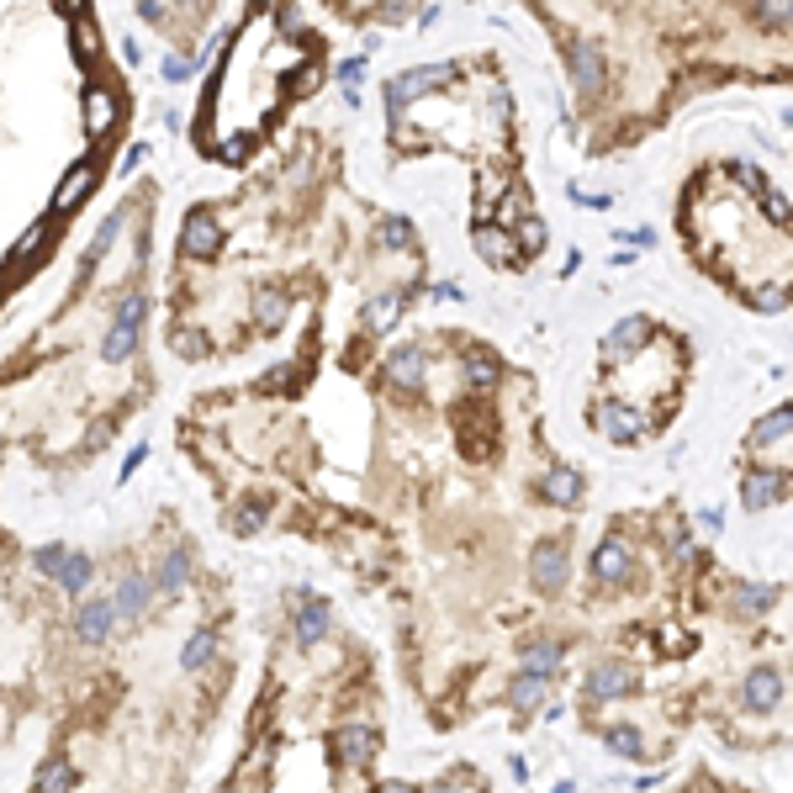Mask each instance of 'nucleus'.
Wrapping results in <instances>:
<instances>
[{
  "label": "nucleus",
  "mask_w": 793,
  "mask_h": 793,
  "mask_svg": "<svg viewBox=\"0 0 793 793\" xmlns=\"http://www.w3.org/2000/svg\"><path fill=\"white\" fill-rule=\"evenodd\" d=\"M212 656H217V635H212V630H196V635L186 640V651H180V661H186L191 672H207Z\"/></svg>",
  "instance_id": "a211bd4d"
},
{
  "label": "nucleus",
  "mask_w": 793,
  "mask_h": 793,
  "mask_svg": "<svg viewBox=\"0 0 793 793\" xmlns=\"http://www.w3.org/2000/svg\"><path fill=\"white\" fill-rule=\"evenodd\" d=\"M672 561H677V566L693 561V540H688V534H677V540H672Z\"/></svg>",
  "instance_id": "4c0bfd02"
},
{
  "label": "nucleus",
  "mask_w": 793,
  "mask_h": 793,
  "mask_svg": "<svg viewBox=\"0 0 793 793\" xmlns=\"http://www.w3.org/2000/svg\"><path fill=\"white\" fill-rule=\"evenodd\" d=\"M587 688H593L598 698H619V693H630L635 688V672L630 667H619V661H603V667L587 677Z\"/></svg>",
  "instance_id": "9d476101"
},
{
  "label": "nucleus",
  "mask_w": 793,
  "mask_h": 793,
  "mask_svg": "<svg viewBox=\"0 0 793 793\" xmlns=\"http://www.w3.org/2000/svg\"><path fill=\"white\" fill-rule=\"evenodd\" d=\"M603 741H608V751H619V756H640V730H630V725H608Z\"/></svg>",
  "instance_id": "a878e982"
},
{
  "label": "nucleus",
  "mask_w": 793,
  "mask_h": 793,
  "mask_svg": "<svg viewBox=\"0 0 793 793\" xmlns=\"http://www.w3.org/2000/svg\"><path fill=\"white\" fill-rule=\"evenodd\" d=\"M43 788H75V767H64V762L43 767Z\"/></svg>",
  "instance_id": "473e14b6"
},
{
  "label": "nucleus",
  "mask_w": 793,
  "mask_h": 793,
  "mask_svg": "<svg viewBox=\"0 0 793 793\" xmlns=\"http://www.w3.org/2000/svg\"><path fill=\"white\" fill-rule=\"evenodd\" d=\"M260 524H265V508H238V513H233V529H238V534H254Z\"/></svg>",
  "instance_id": "72a5a7b5"
},
{
  "label": "nucleus",
  "mask_w": 793,
  "mask_h": 793,
  "mask_svg": "<svg viewBox=\"0 0 793 793\" xmlns=\"http://www.w3.org/2000/svg\"><path fill=\"white\" fill-rule=\"evenodd\" d=\"M149 598H154V582L149 577H127L122 593L112 598V608H117V619H138L143 608H149Z\"/></svg>",
  "instance_id": "9b49d317"
},
{
  "label": "nucleus",
  "mask_w": 793,
  "mask_h": 793,
  "mask_svg": "<svg viewBox=\"0 0 793 793\" xmlns=\"http://www.w3.org/2000/svg\"><path fill=\"white\" fill-rule=\"evenodd\" d=\"M386 371H392V381H397V386L418 392V386H423V349H397V355L386 360Z\"/></svg>",
  "instance_id": "2eb2a0df"
},
{
  "label": "nucleus",
  "mask_w": 793,
  "mask_h": 793,
  "mask_svg": "<svg viewBox=\"0 0 793 793\" xmlns=\"http://www.w3.org/2000/svg\"><path fill=\"white\" fill-rule=\"evenodd\" d=\"M397 318H402V302H397V297H376L371 307H365V323H371L376 334H386V328H392Z\"/></svg>",
  "instance_id": "b1692460"
},
{
  "label": "nucleus",
  "mask_w": 793,
  "mask_h": 793,
  "mask_svg": "<svg viewBox=\"0 0 793 793\" xmlns=\"http://www.w3.org/2000/svg\"><path fill=\"white\" fill-rule=\"evenodd\" d=\"M519 667L529 677H556L561 672V645H529V651L519 656Z\"/></svg>",
  "instance_id": "f3484780"
},
{
  "label": "nucleus",
  "mask_w": 793,
  "mask_h": 793,
  "mask_svg": "<svg viewBox=\"0 0 793 793\" xmlns=\"http://www.w3.org/2000/svg\"><path fill=\"white\" fill-rule=\"evenodd\" d=\"M778 693H783V682H778V672H772V667H756L746 677V709H772V704H778Z\"/></svg>",
  "instance_id": "f8f14e48"
},
{
  "label": "nucleus",
  "mask_w": 793,
  "mask_h": 793,
  "mask_svg": "<svg viewBox=\"0 0 793 793\" xmlns=\"http://www.w3.org/2000/svg\"><path fill=\"white\" fill-rule=\"evenodd\" d=\"M260 318H265V323H281V318H286V297H281V291L260 297Z\"/></svg>",
  "instance_id": "f704fd0d"
},
{
  "label": "nucleus",
  "mask_w": 793,
  "mask_h": 793,
  "mask_svg": "<svg viewBox=\"0 0 793 793\" xmlns=\"http://www.w3.org/2000/svg\"><path fill=\"white\" fill-rule=\"evenodd\" d=\"M476 249H482V260H492V265H513V260H519V249H513V238H508L503 223H482V228H476Z\"/></svg>",
  "instance_id": "423d86ee"
},
{
  "label": "nucleus",
  "mask_w": 793,
  "mask_h": 793,
  "mask_svg": "<svg viewBox=\"0 0 793 793\" xmlns=\"http://www.w3.org/2000/svg\"><path fill=\"white\" fill-rule=\"evenodd\" d=\"M344 756L355 767H365L376 756V730H365V725H355V730H344Z\"/></svg>",
  "instance_id": "4be33fe9"
},
{
  "label": "nucleus",
  "mask_w": 793,
  "mask_h": 793,
  "mask_svg": "<svg viewBox=\"0 0 793 793\" xmlns=\"http://www.w3.org/2000/svg\"><path fill=\"white\" fill-rule=\"evenodd\" d=\"M645 334H651V323H645V318H624V323L614 328V334L603 339V360H624V355H630V349H635Z\"/></svg>",
  "instance_id": "6e6552de"
},
{
  "label": "nucleus",
  "mask_w": 793,
  "mask_h": 793,
  "mask_svg": "<svg viewBox=\"0 0 793 793\" xmlns=\"http://www.w3.org/2000/svg\"><path fill=\"white\" fill-rule=\"evenodd\" d=\"M466 381L476 386V392H492V386H497V365H487V360L482 365H466Z\"/></svg>",
  "instance_id": "7c9ffc66"
},
{
  "label": "nucleus",
  "mask_w": 793,
  "mask_h": 793,
  "mask_svg": "<svg viewBox=\"0 0 793 793\" xmlns=\"http://www.w3.org/2000/svg\"><path fill=\"white\" fill-rule=\"evenodd\" d=\"M112 624H117V608H112V598H96V603H85V608H80V619H75V635H80L85 645H101L106 635H112Z\"/></svg>",
  "instance_id": "39448f33"
},
{
  "label": "nucleus",
  "mask_w": 793,
  "mask_h": 793,
  "mask_svg": "<svg viewBox=\"0 0 793 793\" xmlns=\"http://www.w3.org/2000/svg\"><path fill=\"white\" fill-rule=\"evenodd\" d=\"M756 307H783V291H756Z\"/></svg>",
  "instance_id": "58836bf2"
},
{
  "label": "nucleus",
  "mask_w": 793,
  "mask_h": 793,
  "mask_svg": "<svg viewBox=\"0 0 793 793\" xmlns=\"http://www.w3.org/2000/svg\"><path fill=\"white\" fill-rule=\"evenodd\" d=\"M186 577H191V556H186V550H170V556L159 561L154 593H175V587H186Z\"/></svg>",
  "instance_id": "dca6fc26"
},
{
  "label": "nucleus",
  "mask_w": 793,
  "mask_h": 793,
  "mask_svg": "<svg viewBox=\"0 0 793 793\" xmlns=\"http://www.w3.org/2000/svg\"><path fill=\"white\" fill-rule=\"evenodd\" d=\"M122 223H127V212H112V217H106V223H101V233H96V254H106V249H112V238L122 233Z\"/></svg>",
  "instance_id": "2f4dec72"
},
{
  "label": "nucleus",
  "mask_w": 793,
  "mask_h": 793,
  "mask_svg": "<svg viewBox=\"0 0 793 793\" xmlns=\"http://www.w3.org/2000/svg\"><path fill=\"white\" fill-rule=\"evenodd\" d=\"M53 577H59L64 593H85V582H90V561H85V556H64Z\"/></svg>",
  "instance_id": "5701e85b"
},
{
  "label": "nucleus",
  "mask_w": 793,
  "mask_h": 793,
  "mask_svg": "<svg viewBox=\"0 0 793 793\" xmlns=\"http://www.w3.org/2000/svg\"><path fill=\"white\" fill-rule=\"evenodd\" d=\"M788 423H793V418H788V408H778L772 418H762V423H756V434H751V450H756V455L788 450Z\"/></svg>",
  "instance_id": "0eeeda50"
},
{
  "label": "nucleus",
  "mask_w": 793,
  "mask_h": 793,
  "mask_svg": "<svg viewBox=\"0 0 793 793\" xmlns=\"http://www.w3.org/2000/svg\"><path fill=\"white\" fill-rule=\"evenodd\" d=\"M180 244H186V254H196V260H212L217 244H223V228H217L212 212H191V217H186V233H180Z\"/></svg>",
  "instance_id": "7ed1b4c3"
},
{
  "label": "nucleus",
  "mask_w": 793,
  "mask_h": 793,
  "mask_svg": "<svg viewBox=\"0 0 793 793\" xmlns=\"http://www.w3.org/2000/svg\"><path fill=\"white\" fill-rule=\"evenodd\" d=\"M593 571H598L603 582H624V577H630V545H624V540H608V545H598Z\"/></svg>",
  "instance_id": "1a4fd4ad"
},
{
  "label": "nucleus",
  "mask_w": 793,
  "mask_h": 793,
  "mask_svg": "<svg viewBox=\"0 0 793 793\" xmlns=\"http://www.w3.org/2000/svg\"><path fill=\"white\" fill-rule=\"evenodd\" d=\"M540 693H545V677H529V672H524V677H519V688H513V704H519V709H529Z\"/></svg>",
  "instance_id": "cd10ccee"
},
{
  "label": "nucleus",
  "mask_w": 793,
  "mask_h": 793,
  "mask_svg": "<svg viewBox=\"0 0 793 793\" xmlns=\"http://www.w3.org/2000/svg\"><path fill=\"white\" fill-rule=\"evenodd\" d=\"M529 571H534V582H540L545 593H561V587H566V550H561V540H540V545H534Z\"/></svg>",
  "instance_id": "f03ea898"
},
{
  "label": "nucleus",
  "mask_w": 793,
  "mask_h": 793,
  "mask_svg": "<svg viewBox=\"0 0 793 793\" xmlns=\"http://www.w3.org/2000/svg\"><path fill=\"white\" fill-rule=\"evenodd\" d=\"M778 492H783V476L756 471L751 482H746V508H767V503H778Z\"/></svg>",
  "instance_id": "6ab92c4d"
},
{
  "label": "nucleus",
  "mask_w": 793,
  "mask_h": 793,
  "mask_svg": "<svg viewBox=\"0 0 793 793\" xmlns=\"http://www.w3.org/2000/svg\"><path fill=\"white\" fill-rule=\"evenodd\" d=\"M112 122H117V96H112V90H90V96H85V127L101 138Z\"/></svg>",
  "instance_id": "4468645a"
},
{
  "label": "nucleus",
  "mask_w": 793,
  "mask_h": 793,
  "mask_svg": "<svg viewBox=\"0 0 793 793\" xmlns=\"http://www.w3.org/2000/svg\"><path fill=\"white\" fill-rule=\"evenodd\" d=\"M138 328H143V297H122V307H117V328L106 334L101 355H106V360L133 355V349H138Z\"/></svg>",
  "instance_id": "f257e3e1"
},
{
  "label": "nucleus",
  "mask_w": 793,
  "mask_h": 793,
  "mask_svg": "<svg viewBox=\"0 0 793 793\" xmlns=\"http://www.w3.org/2000/svg\"><path fill=\"white\" fill-rule=\"evenodd\" d=\"M767 603H772V587H741V593H735V608H741V614H762Z\"/></svg>",
  "instance_id": "bb28decb"
},
{
  "label": "nucleus",
  "mask_w": 793,
  "mask_h": 793,
  "mask_svg": "<svg viewBox=\"0 0 793 793\" xmlns=\"http://www.w3.org/2000/svg\"><path fill=\"white\" fill-rule=\"evenodd\" d=\"M386 238H392L397 249H408V244H413V228L402 223V217H392V223H386Z\"/></svg>",
  "instance_id": "e433bc0d"
},
{
  "label": "nucleus",
  "mask_w": 793,
  "mask_h": 793,
  "mask_svg": "<svg viewBox=\"0 0 793 793\" xmlns=\"http://www.w3.org/2000/svg\"><path fill=\"white\" fill-rule=\"evenodd\" d=\"M43 244H48V223H32L27 233H22V244H16V265H32L43 254Z\"/></svg>",
  "instance_id": "393cba45"
},
{
  "label": "nucleus",
  "mask_w": 793,
  "mask_h": 793,
  "mask_svg": "<svg viewBox=\"0 0 793 793\" xmlns=\"http://www.w3.org/2000/svg\"><path fill=\"white\" fill-rule=\"evenodd\" d=\"M90 186H96V164H75V170L64 175V186H59V212H75L80 201L90 196Z\"/></svg>",
  "instance_id": "ddd939ff"
},
{
  "label": "nucleus",
  "mask_w": 793,
  "mask_h": 793,
  "mask_svg": "<svg viewBox=\"0 0 793 793\" xmlns=\"http://www.w3.org/2000/svg\"><path fill=\"white\" fill-rule=\"evenodd\" d=\"M64 556H69L64 545H43V550H38V556H32V561H38V571H59V561H64Z\"/></svg>",
  "instance_id": "c9c22d12"
},
{
  "label": "nucleus",
  "mask_w": 793,
  "mask_h": 793,
  "mask_svg": "<svg viewBox=\"0 0 793 793\" xmlns=\"http://www.w3.org/2000/svg\"><path fill=\"white\" fill-rule=\"evenodd\" d=\"M170 344H175V355H186V360H201V355H207V339H201V334H180V328H175Z\"/></svg>",
  "instance_id": "c756f323"
},
{
  "label": "nucleus",
  "mask_w": 793,
  "mask_h": 793,
  "mask_svg": "<svg viewBox=\"0 0 793 793\" xmlns=\"http://www.w3.org/2000/svg\"><path fill=\"white\" fill-rule=\"evenodd\" d=\"M598 423H603L608 439H619V445H624V439H640V434H645V413L630 408V402H603Z\"/></svg>",
  "instance_id": "20e7f679"
},
{
  "label": "nucleus",
  "mask_w": 793,
  "mask_h": 793,
  "mask_svg": "<svg viewBox=\"0 0 793 793\" xmlns=\"http://www.w3.org/2000/svg\"><path fill=\"white\" fill-rule=\"evenodd\" d=\"M519 233H524V249H545V223H540L534 212L519 217Z\"/></svg>",
  "instance_id": "c85d7f7f"
},
{
  "label": "nucleus",
  "mask_w": 793,
  "mask_h": 793,
  "mask_svg": "<svg viewBox=\"0 0 793 793\" xmlns=\"http://www.w3.org/2000/svg\"><path fill=\"white\" fill-rule=\"evenodd\" d=\"M545 497H550V503H577V497H582V476L577 471H550L545 476Z\"/></svg>",
  "instance_id": "aec40b11"
},
{
  "label": "nucleus",
  "mask_w": 793,
  "mask_h": 793,
  "mask_svg": "<svg viewBox=\"0 0 793 793\" xmlns=\"http://www.w3.org/2000/svg\"><path fill=\"white\" fill-rule=\"evenodd\" d=\"M323 635H328V608H323V603L302 608V614H297V640H302V645H318Z\"/></svg>",
  "instance_id": "412c9836"
}]
</instances>
